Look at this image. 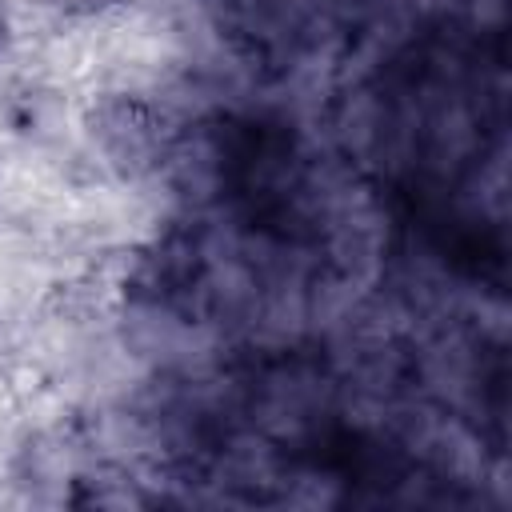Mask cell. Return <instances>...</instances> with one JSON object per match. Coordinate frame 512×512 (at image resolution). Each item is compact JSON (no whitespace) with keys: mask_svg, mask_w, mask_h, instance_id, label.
<instances>
[{"mask_svg":"<svg viewBox=\"0 0 512 512\" xmlns=\"http://www.w3.org/2000/svg\"><path fill=\"white\" fill-rule=\"evenodd\" d=\"M0 40H4V12H0Z\"/></svg>","mask_w":512,"mask_h":512,"instance_id":"1","label":"cell"}]
</instances>
